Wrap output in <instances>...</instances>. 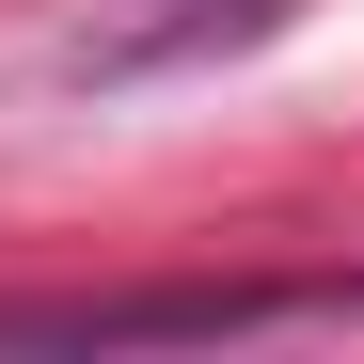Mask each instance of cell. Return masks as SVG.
Returning a JSON list of instances; mask_svg holds the SVG:
<instances>
[{"label": "cell", "mask_w": 364, "mask_h": 364, "mask_svg": "<svg viewBox=\"0 0 364 364\" xmlns=\"http://www.w3.org/2000/svg\"><path fill=\"white\" fill-rule=\"evenodd\" d=\"M364 285H127V301H0V348H206V333H285L348 317Z\"/></svg>", "instance_id": "cell-1"}]
</instances>
